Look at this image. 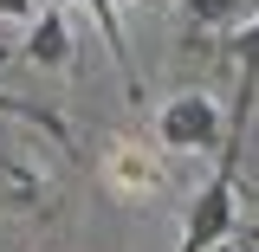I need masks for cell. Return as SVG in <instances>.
Segmentation results:
<instances>
[{
    "label": "cell",
    "mask_w": 259,
    "mask_h": 252,
    "mask_svg": "<svg viewBox=\"0 0 259 252\" xmlns=\"http://www.w3.org/2000/svg\"><path fill=\"white\" fill-rule=\"evenodd\" d=\"M221 142H227V117L207 91H182L156 110V149L168 156H221Z\"/></svg>",
    "instance_id": "obj_1"
},
{
    "label": "cell",
    "mask_w": 259,
    "mask_h": 252,
    "mask_svg": "<svg viewBox=\"0 0 259 252\" xmlns=\"http://www.w3.org/2000/svg\"><path fill=\"white\" fill-rule=\"evenodd\" d=\"M227 52L240 65V91H233V117H227V142H246V123H253V97H259V13L240 20L227 32Z\"/></svg>",
    "instance_id": "obj_2"
},
{
    "label": "cell",
    "mask_w": 259,
    "mask_h": 252,
    "mask_svg": "<svg viewBox=\"0 0 259 252\" xmlns=\"http://www.w3.org/2000/svg\"><path fill=\"white\" fill-rule=\"evenodd\" d=\"M0 214H52V181L20 149H0Z\"/></svg>",
    "instance_id": "obj_3"
},
{
    "label": "cell",
    "mask_w": 259,
    "mask_h": 252,
    "mask_svg": "<svg viewBox=\"0 0 259 252\" xmlns=\"http://www.w3.org/2000/svg\"><path fill=\"white\" fill-rule=\"evenodd\" d=\"M104 181L123 194V200H143V194H162V168L143 142H110L104 149Z\"/></svg>",
    "instance_id": "obj_4"
},
{
    "label": "cell",
    "mask_w": 259,
    "mask_h": 252,
    "mask_svg": "<svg viewBox=\"0 0 259 252\" xmlns=\"http://www.w3.org/2000/svg\"><path fill=\"white\" fill-rule=\"evenodd\" d=\"M26 59L46 65V71L71 65V20H65V7H46V13L26 26Z\"/></svg>",
    "instance_id": "obj_5"
},
{
    "label": "cell",
    "mask_w": 259,
    "mask_h": 252,
    "mask_svg": "<svg viewBox=\"0 0 259 252\" xmlns=\"http://www.w3.org/2000/svg\"><path fill=\"white\" fill-rule=\"evenodd\" d=\"M0 117H13V123H32V129H46L59 149H71V129H65V117H59V110H46V104H32V97L0 91Z\"/></svg>",
    "instance_id": "obj_6"
},
{
    "label": "cell",
    "mask_w": 259,
    "mask_h": 252,
    "mask_svg": "<svg viewBox=\"0 0 259 252\" xmlns=\"http://www.w3.org/2000/svg\"><path fill=\"white\" fill-rule=\"evenodd\" d=\"M182 13H188L194 26H240L246 20V0H182Z\"/></svg>",
    "instance_id": "obj_7"
},
{
    "label": "cell",
    "mask_w": 259,
    "mask_h": 252,
    "mask_svg": "<svg viewBox=\"0 0 259 252\" xmlns=\"http://www.w3.org/2000/svg\"><path fill=\"white\" fill-rule=\"evenodd\" d=\"M0 20H20V26H32L39 13H32V0H0Z\"/></svg>",
    "instance_id": "obj_8"
},
{
    "label": "cell",
    "mask_w": 259,
    "mask_h": 252,
    "mask_svg": "<svg viewBox=\"0 0 259 252\" xmlns=\"http://www.w3.org/2000/svg\"><path fill=\"white\" fill-rule=\"evenodd\" d=\"M233 252H259V246H253V233H246V226H233Z\"/></svg>",
    "instance_id": "obj_9"
},
{
    "label": "cell",
    "mask_w": 259,
    "mask_h": 252,
    "mask_svg": "<svg viewBox=\"0 0 259 252\" xmlns=\"http://www.w3.org/2000/svg\"><path fill=\"white\" fill-rule=\"evenodd\" d=\"M136 7H162V0H136Z\"/></svg>",
    "instance_id": "obj_10"
}]
</instances>
